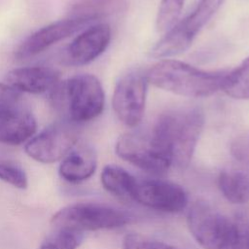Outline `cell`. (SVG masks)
Listing matches in <instances>:
<instances>
[{
  "label": "cell",
  "instance_id": "obj_1",
  "mask_svg": "<svg viewBox=\"0 0 249 249\" xmlns=\"http://www.w3.org/2000/svg\"><path fill=\"white\" fill-rule=\"evenodd\" d=\"M204 126V114L198 107H183L161 114L151 132L171 160L185 168L191 161Z\"/></svg>",
  "mask_w": 249,
  "mask_h": 249
},
{
  "label": "cell",
  "instance_id": "obj_2",
  "mask_svg": "<svg viewBox=\"0 0 249 249\" xmlns=\"http://www.w3.org/2000/svg\"><path fill=\"white\" fill-rule=\"evenodd\" d=\"M229 71H208L176 59H162L145 73L148 83L187 97H206L222 90Z\"/></svg>",
  "mask_w": 249,
  "mask_h": 249
},
{
  "label": "cell",
  "instance_id": "obj_3",
  "mask_svg": "<svg viewBox=\"0 0 249 249\" xmlns=\"http://www.w3.org/2000/svg\"><path fill=\"white\" fill-rule=\"evenodd\" d=\"M50 101L60 119L79 125L103 112L105 93L100 81L94 75L85 73L60 80L50 91Z\"/></svg>",
  "mask_w": 249,
  "mask_h": 249
},
{
  "label": "cell",
  "instance_id": "obj_4",
  "mask_svg": "<svg viewBox=\"0 0 249 249\" xmlns=\"http://www.w3.org/2000/svg\"><path fill=\"white\" fill-rule=\"evenodd\" d=\"M187 222L191 233L203 249H237L234 220L205 201H196L191 206Z\"/></svg>",
  "mask_w": 249,
  "mask_h": 249
},
{
  "label": "cell",
  "instance_id": "obj_5",
  "mask_svg": "<svg viewBox=\"0 0 249 249\" xmlns=\"http://www.w3.org/2000/svg\"><path fill=\"white\" fill-rule=\"evenodd\" d=\"M224 0H199L195 9L169 28L150 51L156 58L178 55L186 52L200 30L222 6Z\"/></svg>",
  "mask_w": 249,
  "mask_h": 249
},
{
  "label": "cell",
  "instance_id": "obj_6",
  "mask_svg": "<svg viewBox=\"0 0 249 249\" xmlns=\"http://www.w3.org/2000/svg\"><path fill=\"white\" fill-rule=\"evenodd\" d=\"M129 220L125 212L115 207L97 202H78L56 212L52 218V224L54 229L83 232L119 228Z\"/></svg>",
  "mask_w": 249,
  "mask_h": 249
},
{
  "label": "cell",
  "instance_id": "obj_7",
  "mask_svg": "<svg viewBox=\"0 0 249 249\" xmlns=\"http://www.w3.org/2000/svg\"><path fill=\"white\" fill-rule=\"evenodd\" d=\"M116 154L125 161L150 173L165 172L171 160L150 131H133L122 134L115 146Z\"/></svg>",
  "mask_w": 249,
  "mask_h": 249
},
{
  "label": "cell",
  "instance_id": "obj_8",
  "mask_svg": "<svg viewBox=\"0 0 249 249\" xmlns=\"http://www.w3.org/2000/svg\"><path fill=\"white\" fill-rule=\"evenodd\" d=\"M78 141V124L59 119L29 139L24 150L36 161L53 163L62 160Z\"/></svg>",
  "mask_w": 249,
  "mask_h": 249
},
{
  "label": "cell",
  "instance_id": "obj_9",
  "mask_svg": "<svg viewBox=\"0 0 249 249\" xmlns=\"http://www.w3.org/2000/svg\"><path fill=\"white\" fill-rule=\"evenodd\" d=\"M148 80L146 73L129 71L116 83L112 107L117 118L126 126H137L144 116Z\"/></svg>",
  "mask_w": 249,
  "mask_h": 249
},
{
  "label": "cell",
  "instance_id": "obj_10",
  "mask_svg": "<svg viewBox=\"0 0 249 249\" xmlns=\"http://www.w3.org/2000/svg\"><path fill=\"white\" fill-rule=\"evenodd\" d=\"M111 41V27L99 22L85 28L64 49L61 60L67 66H84L100 56Z\"/></svg>",
  "mask_w": 249,
  "mask_h": 249
},
{
  "label": "cell",
  "instance_id": "obj_11",
  "mask_svg": "<svg viewBox=\"0 0 249 249\" xmlns=\"http://www.w3.org/2000/svg\"><path fill=\"white\" fill-rule=\"evenodd\" d=\"M131 199L169 213L183 210L188 202L187 194L181 186L163 180H137Z\"/></svg>",
  "mask_w": 249,
  "mask_h": 249
},
{
  "label": "cell",
  "instance_id": "obj_12",
  "mask_svg": "<svg viewBox=\"0 0 249 249\" xmlns=\"http://www.w3.org/2000/svg\"><path fill=\"white\" fill-rule=\"evenodd\" d=\"M85 27L82 21L70 17L49 23L30 34L17 49L15 55L18 59L35 56Z\"/></svg>",
  "mask_w": 249,
  "mask_h": 249
},
{
  "label": "cell",
  "instance_id": "obj_13",
  "mask_svg": "<svg viewBox=\"0 0 249 249\" xmlns=\"http://www.w3.org/2000/svg\"><path fill=\"white\" fill-rule=\"evenodd\" d=\"M37 130L32 112L19 104L0 109V143L17 146L26 143Z\"/></svg>",
  "mask_w": 249,
  "mask_h": 249
},
{
  "label": "cell",
  "instance_id": "obj_14",
  "mask_svg": "<svg viewBox=\"0 0 249 249\" xmlns=\"http://www.w3.org/2000/svg\"><path fill=\"white\" fill-rule=\"evenodd\" d=\"M6 84L18 92L43 93L51 91L60 81V72L49 66H26L10 70Z\"/></svg>",
  "mask_w": 249,
  "mask_h": 249
},
{
  "label": "cell",
  "instance_id": "obj_15",
  "mask_svg": "<svg viewBox=\"0 0 249 249\" xmlns=\"http://www.w3.org/2000/svg\"><path fill=\"white\" fill-rule=\"evenodd\" d=\"M97 157L94 149L86 143L76 146L62 159L58 172L69 183H80L89 179L95 171Z\"/></svg>",
  "mask_w": 249,
  "mask_h": 249
},
{
  "label": "cell",
  "instance_id": "obj_16",
  "mask_svg": "<svg viewBox=\"0 0 249 249\" xmlns=\"http://www.w3.org/2000/svg\"><path fill=\"white\" fill-rule=\"evenodd\" d=\"M126 7L125 0H80L70 8L67 17L77 18L89 27L101 19L122 14Z\"/></svg>",
  "mask_w": 249,
  "mask_h": 249
},
{
  "label": "cell",
  "instance_id": "obj_17",
  "mask_svg": "<svg viewBox=\"0 0 249 249\" xmlns=\"http://www.w3.org/2000/svg\"><path fill=\"white\" fill-rule=\"evenodd\" d=\"M219 188L224 196L235 204L249 201V171L244 168L229 167L221 171Z\"/></svg>",
  "mask_w": 249,
  "mask_h": 249
},
{
  "label": "cell",
  "instance_id": "obj_18",
  "mask_svg": "<svg viewBox=\"0 0 249 249\" xmlns=\"http://www.w3.org/2000/svg\"><path fill=\"white\" fill-rule=\"evenodd\" d=\"M137 179L125 169L114 165H106L101 172V183L105 190L121 198H132Z\"/></svg>",
  "mask_w": 249,
  "mask_h": 249
},
{
  "label": "cell",
  "instance_id": "obj_19",
  "mask_svg": "<svg viewBox=\"0 0 249 249\" xmlns=\"http://www.w3.org/2000/svg\"><path fill=\"white\" fill-rule=\"evenodd\" d=\"M222 90L235 99H249V56L228 72Z\"/></svg>",
  "mask_w": 249,
  "mask_h": 249
},
{
  "label": "cell",
  "instance_id": "obj_20",
  "mask_svg": "<svg viewBox=\"0 0 249 249\" xmlns=\"http://www.w3.org/2000/svg\"><path fill=\"white\" fill-rule=\"evenodd\" d=\"M82 233L68 229H55L43 240L40 249H76L83 239Z\"/></svg>",
  "mask_w": 249,
  "mask_h": 249
},
{
  "label": "cell",
  "instance_id": "obj_21",
  "mask_svg": "<svg viewBox=\"0 0 249 249\" xmlns=\"http://www.w3.org/2000/svg\"><path fill=\"white\" fill-rule=\"evenodd\" d=\"M185 0H160L156 26L159 32H166L171 28L181 14Z\"/></svg>",
  "mask_w": 249,
  "mask_h": 249
},
{
  "label": "cell",
  "instance_id": "obj_22",
  "mask_svg": "<svg viewBox=\"0 0 249 249\" xmlns=\"http://www.w3.org/2000/svg\"><path fill=\"white\" fill-rule=\"evenodd\" d=\"M0 179L18 189H25L28 179L25 171L16 162L0 159Z\"/></svg>",
  "mask_w": 249,
  "mask_h": 249
},
{
  "label": "cell",
  "instance_id": "obj_23",
  "mask_svg": "<svg viewBox=\"0 0 249 249\" xmlns=\"http://www.w3.org/2000/svg\"><path fill=\"white\" fill-rule=\"evenodd\" d=\"M123 247L124 249H180L163 241L139 233H130L125 235Z\"/></svg>",
  "mask_w": 249,
  "mask_h": 249
},
{
  "label": "cell",
  "instance_id": "obj_24",
  "mask_svg": "<svg viewBox=\"0 0 249 249\" xmlns=\"http://www.w3.org/2000/svg\"><path fill=\"white\" fill-rule=\"evenodd\" d=\"M234 223L237 230V249H249V210L239 212Z\"/></svg>",
  "mask_w": 249,
  "mask_h": 249
},
{
  "label": "cell",
  "instance_id": "obj_25",
  "mask_svg": "<svg viewBox=\"0 0 249 249\" xmlns=\"http://www.w3.org/2000/svg\"><path fill=\"white\" fill-rule=\"evenodd\" d=\"M21 93L9 85L0 83V109L19 104Z\"/></svg>",
  "mask_w": 249,
  "mask_h": 249
}]
</instances>
